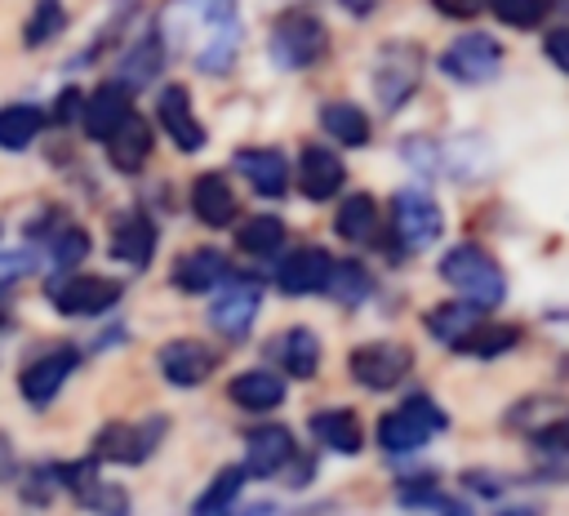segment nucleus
<instances>
[{
    "label": "nucleus",
    "instance_id": "1",
    "mask_svg": "<svg viewBox=\"0 0 569 516\" xmlns=\"http://www.w3.org/2000/svg\"><path fill=\"white\" fill-rule=\"evenodd\" d=\"M440 276H445V285L458 289V298H467L476 307H498L507 298V276L480 245H453L440 258Z\"/></svg>",
    "mask_w": 569,
    "mask_h": 516
},
{
    "label": "nucleus",
    "instance_id": "2",
    "mask_svg": "<svg viewBox=\"0 0 569 516\" xmlns=\"http://www.w3.org/2000/svg\"><path fill=\"white\" fill-rule=\"evenodd\" d=\"M445 409L431 400V396H405L391 414H382L378 418V445L387 449V454H409V449H418V445H427L436 431H445Z\"/></svg>",
    "mask_w": 569,
    "mask_h": 516
},
{
    "label": "nucleus",
    "instance_id": "3",
    "mask_svg": "<svg viewBox=\"0 0 569 516\" xmlns=\"http://www.w3.org/2000/svg\"><path fill=\"white\" fill-rule=\"evenodd\" d=\"M267 49H271V62L276 67L302 71V67H311L325 53V22L311 9H289V13H280L271 22Z\"/></svg>",
    "mask_w": 569,
    "mask_h": 516
},
{
    "label": "nucleus",
    "instance_id": "4",
    "mask_svg": "<svg viewBox=\"0 0 569 516\" xmlns=\"http://www.w3.org/2000/svg\"><path fill=\"white\" fill-rule=\"evenodd\" d=\"M391 231H396V240H400L405 249H427V245L440 240L445 214H440V205H436L422 187H405V191H396V200H391Z\"/></svg>",
    "mask_w": 569,
    "mask_h": 516
},
{
    "label": "nucleus",
    "instance_id": "5",
    "mask_svg": "<svg viewBox=\"0 0 569 516\" xmlns=\"http://www.w3.org/2000/svg\"><path fill=\"white\" fill-rule=\"evenodd\" d=\"M502 67V44L485 31H471V36H458L445 53H440V71L458 85H485L493 71Z\"/></svg>",
    "mask_w": 569,
    "mask_h": 516
},
{
    "label": "nucleus",
    "instance_id": "6",
    "mask_svg": "<svg viewBox=\"0 0 569 516\" xmlns=\"http://www.w3.org/2000/svg\"><path fill=\"white\" fill-rule=\"evenodd\" d=\"M409 365H413V356H409L405 343H360V347H351V356H347L351 378H356L360 387H369V391L396 387V383L409 374Z\"/></svg>",
    "mask_w": 569,
    "mask_h": 516
},
{
    "label": "nucleus",
    "instance_id": "7",
    "mask_svg": "<svg viewBox=\"0 0 569 516\" xmlns=\"http://www.w3.org/2000/svg\"><path fill=\"white\" fill-rule=\"evenodd\" d=\"M418 76H422V53L405 40L387 44L373 62V89H378V102L387 111H396L413 89H418Z\"/></svg>",
    "mask_w": 569,
    "mask_h": 516
},
{
    "label": "nucleus",
    "instance_id": "8",
    "mask_svg": "<svg viewBox=\"0 0 569 516\" xmlns=\"http://www.w3.org/2000/svg\"><path fill=\"white\" fill-rule=\"evenodd\" d=\"M164 418H147V423H107L93 436V454L107 463H142L156 445H160Z\"/></svg>",
    "mask_w": 569,
    "mask_h": 516
},
{
    "label": "nucleus",
    "instance_id": "9",
    "mask_svg": "<svg viewBox=\"0 0 569 516\" xmlns=\"http://www.w3.org/2000/svg\"><path fill=\"white\" fill-rule=\"evenodd\" d=\"M80 365V351L76 347H53V351H44V356H36L22 374H18V391H22V400L27 405H49L58 391H62V383L71 378V369Z\"/></svg>",
    "mask_w": 569,
    "mask_h": 516
},
{
    "label": "nucleus",
    "instance_id": "10",
    "mask_svg": "<svg viewBox=\"0 0 569 516\" xmlns=\"http://www.w3.org/2000/svg\"><path fill=\"white\" fill-rule=\"evenodd\" d=\"M120 298V285L107 276H67L49 289V302L62 316H98Z\"/></svg>",
    "mask_w": 569,
    "mask_h": 516
},
{
    "label": "nucleus",
    "instance_id": "11",
    "mask_svg": "<svg viewBox=\"0 0 569 516\" xmlns=\"http://www.w3.org/2000/svg\"><path fill=\"white\" fill-rule=\"evenodd\" d=\"M84 133L89 138H98V142H107L129 116H133V102H129V85L124 80H107V85H98L89 98H84Z\"/></svg>",
    "mask_w": 569,
    "mask_h": 516
},
{
    "label": "nucleus",
    "instance_id": "12",
    "mask_svg": "<svg viewBox=\"0 0 569 516\" xmlns=\"http://www.w3.org/2000/svg\"><path fill=\"white\" fill-rule=\"evenodd\" d=\"M156 116H160V129L169 133V142H173L178 151H200V147H204V125L196 120V111H191V93H187L182 85L160 89V98H156Z\"/></svg>",
    "mask_w": 569,
    "mask_h": 516
},
{
    "label": "nucleus",
    "instance_id": "13",
    "mask_svg": "<svg viewBox=\"0 0 569 516\" xmlns=\"http://www.w3.org/2000/svg\"><path fill=\"white\" fill-rule=\"evenodd\" d=\"M156 365H160L164 383H173V387H196V383H204V378L213 374V351H209L204 343H196V338H173V343L160 347Z\"/></svg>",
    "mask_w": 569,
    "mask_h": 516
},
{
    "label": "nucleus",
    "instance_id": "14",
    "mask_svg": "<svg viewBox=\"0 0 569 516\" xmlns=\"http://www.w3.org/2000/svg\"><path fill=\"white\" fill-rule=\"evenodd\" d=\"M333 267H338V262H333L325 249L307 245V249H298V254H289V258L280 262V271H276V285H280L284 294L302 298V294L329 289V276H333Z\"/></svg>",
    "mask_w": 569,
    "mask_h": 516
},
{
    "label": "nucleus",
    "instance_id": "15",
    "mask_svg": "<svg viewBox=\"0 0 569 516\" xmlns=\"http://www.w3.org/2000/svg\"><path fill=\"white\" fill-rule=\"evenodd\" d=\"M258 307H262L258 285H227V289H218V294H213L209 320H213V329H222L227 338H240V334H249V325H253Z\"/></svg>",
    "mask_w": 569,
    "mask_h": 516
},
{
    "label": "nucleus",
    "instance_id": "16",
    "mask_svg": "<svg viewBox=\"0 0 569 516\" xmlns=\"http://www.w3.org/2000/svg\"><path fill=\"white\" fill-rule=\"evenodd\" d=\"M236 165H240V173L249 178V187L258 196L276 200V196L289 191V160L276 147H244V151H236Z\"/></svg>",
    "mask_w": 569,
    "mask_h": 516
},
{
    "label": "nucleus",
    "instance_id": "17",
    "mask_svg": "<svg viewBox=\"0 0 569 516\" xmlns=\"http://www.w3.org/2000/svg\"><path fill=\"white\" fill-rule=\"evenodd\" d=\"M289 458H293V436L284 427H258V431H249V440H244V472L249 476L267 480Z\"/></svg>",
    "mask_w": 569,
    "mask_h": 516
},
{
    "label": "nucleus",
    "instance_id": "18",
    "mask_svg": "<svg viewBox=\"0 0 569 516\" xmlns=\"http://www.w3.org/2000/svg\"><path fill=\"white\" fill-rule=\"evenodd\" d=\"M191 214L204 222V227H227L236 222L240 205H236V191L227 187L222 173H200L196 187H191Z\"/></svg>",
    "mask_w": 569,
    "mask_h": 516
},
{
    "label": "nucleus",
    "instance_id": "19",
    "mask_svg": "<svg viewBox=\"0 0 569 516\" xmlns=\"http://www.w3.org/2000/svg\"><path fill=\"white\" fill-rule=\"evenodd\" d=\"M298 182H302V191H307L311 200H329V196H338V187L347 182V169H342L338 151H329V147H307V151H302V165H298Z\"/></svg>",
    "mask_w": 569,
    "mask_h": 516
},
{
    "label": "nucleus",
    "instance_id": "20",
    "mask_svg": "<svg viewBox=\"0 0 569 516\" xmlns=\"http://www.w3.org/2000/svg\"><path fill=\"white\" fill-rule=\"evenodd\" d=\"M156 240H160V231H156V222H151L147 214H124V218L116 222L111 254H116L120 262H129V267H147L151 254H156Z\"/></svg>",
    "mask_w": 569,
    "mask_h": 516
},
{
    "label": "nucleus",
    "instance_id": "21",
    "mask_svg": "<svg viewBox=\"0 0 569 516\" xmlns=\"http://www.w3.org/2000/svg\"><path fill=\"white\" fill-rule=\"evenodd\" d=\"M107 156H111V165L120 173H138L147 165V156H151V129H147V120L138 111L107 138Z\"/></svg>",
    "mask_w": 569,
    "mask_h": 516
},
{
    "label": "nucleus",
    "instance_id": "22",
    "mask_svg": "<svg viewBox=\"0 0 569 516\" xmlns=\"http://www.w3.org/2000/svg\"><path fill=\"white\" fill-rule=\"evenodd\" d=\"M480 311H485V307H476V302H467V298H453V302H440V307L427 311V329H431L440 343L462 347V343L480 329Z\"/></svg>",
    "mask_w": 569,
    "mask_h": 516
},
{
    "label": "nucleus",
    "instance_id": "23",
    "mask_svg": "<svg viewBox=\"0 0 569 516\" xmlns=\"http://www.w3.org/2000/svg\"><path fill=\"white\" fill-rule=\"evenodd\" d=\"M227 396L240 405V409H253V414H267L284 400V383L271 374V369H244L227 383Z\"/></svg>",
    "mask_w": 569,
    "mask_h": 516
},
{
    "label": "nucleus",
    "instance_id": "24",
    "mask_svg": "<svg viewBox=\"0 0 569 516\" xmlns=\"http://www.w3.org/2000/svg\"><path fill=\"white\" fill-rule=\"evenodd\" d=\"M227 276V258L218 249H191L187 258H178L173 267V285L182 294H209L218 280Z\"/></svg>",
    "mask_w": 569,
    "mask_h": 516
},
{
    "label": "nucleus",
    "instance_id": "25",
    "mask_svg": "<svg viewBox=\"0 0 569 516\" xmlns=\"http://www.w3.org/2000/svg\"><path fill=\"white\" fill-rule=\"evenodd\" d=\"M333 231L342 240H351V245H369L378 236V205H373V196H365V191L347 196L338 205V214H333Z\"/></svg>",
    "mask_w": 569,
    "mask_h": 516
},
{
    "label": "nucleus",
    "instance_id": "26",
    "mask_svg": "<svg viewBox=\"0 0 569 516\" xmlns=\"http://www.w3.org/2000/svg\"><path fill=\"white\" fill-rule=\"evenodd\" d=\"M320 125L329 138H338L342 147H365L369 142V116L356 102H325L320 107Z\"/></svg>",
    "mask_w": 569,
    "mask_h": 516
},
{
    "label": "nucleus",
    "instance_id": "27",
    "mask_svg": "<svg viewBox=\"0 0 569 516\" xmlns=\"http://www.w3.org/2000/svg\"><path fill=\"white\" fill-rule=\"evenodd\" d=\"M311 431L329 445V449H338V454H356L360 449V418L351 414V409H320V414H311Z\"/></svg>",
    "mask_w": 569,
    "mask_h": 516
},
{
    "label": "nucleus",
    "instance_id": "28",
    "mask_svg": "<svg viewBox=\"0 0 569 516\" xmlns=\"http://www.w3.org/2000/svg\"><path fill=\"white\" fill-rule=\"evenodd\" d=\"M276 351H280V365H284L293 378H311L316 365H320V343H316V334H311L307 325H293V329L276 343Z\"/></svg>",
    "mask_w": 569,
    "mask_h": 516
},
{
    "label": "nucleus",
    "instance_id": "29",
    "mask_svg": "<svg viewBox=\"0 0 569 516\" xmlns=\"http://www.w3.org/2000/svg\"><path fill=\"white\" fill-rule=\"evenodd\" d=\"M40 125H44V111H40V107H31V102L4 107V111H0V147H4V151H22V147L40 133Z\"/></svg>",
    "mask_w": 569,
    "mask_h": 516
},
{
    "label": "nucleus",
    "instance_id": "30",
    "mask_svg": "<svg viewBox=\"0 0 569 516\" xmlns=\"http://www.w3.org/2000/svg\"><path fill=\"white\" fill-rule=\"evenodd\" d=\"M244 467H222L209 485H204V494L196 498V516H218V512H227V507H236V498H240V489H244Z\"/></svg>",
    "mask_w": 569,
    "mask_h": 516
},
{
    "label": "nucleus",
    "instance_id": "31",
    "mask_svg": "<svg viewBox=\"0 0 569 516\" xmlns=\"http://www.w3.org/2000/svg\"><path fill=\"white\" fill-rule=\"evenodd\" d=\"M236 53H240V27H236V22H227V27H218V31H209V36H204V49L196 53V67H200V71H213V76H222V71H231Z\"/></svg>",
    "mask_w": 569,
    "mask_h": 516
},
{
    "label": "nucleus",
    "instance_id": "32",
    "mask_svg": "<svg viewBox=\"0 0 569 516\" xmlns=\"http://www.w3.org/2000/svg\"><path fill=\"white\" fill-rule=\"evenodd\" d=\"M236 245H240L244 254H253V258H267V254H276V249L284 245V222L271 218V214H258V218H249V222L236 231Z\"/></svg>",
    "mask_w": 569,
    "mask_h": 516
},
{
    "label": "nucleus",
    "instance_id": "33",
    "mask_svg": "<svg viewBox=\"0 0 569 516\" xmlns=\"http://www.w3.org/2000/svg\"><path fill=\"white\" fill-rule=\"evenodd\" d=\"M160 62H164V49H160V36H147V40H138V49L120 62V76L116 80H124L129 89L133 85H147L156 71H160Z\"/></svg>",
    "mask_w": 569,
    "mask_h": 516
},
{
    "label": "nucleus",
    "instance_id": "34",
    "mask_svg": "<svg viewBox=\"0 0 569 516\" xmlns=\"http://www.w3.org/2000/svg\"><path fill=\"white\" fill-rule=\"evenodd\" d=\"M329 294H333L338 302H365V294H369V271H365L360 262H338L333 276H329Z\"/></svg>",
    "mask_w": 569,
    "mask_h": 516
},
{
    "label": "nucleus",
    "instance_id": "35",
    "mask_svg": "<svg viewBox=\"0 0 569 516\" xmlns=\"http://www.w3.org/2000/svg\"><path fill=\"white\" fill-rule=\"evenodd\" d=\"M62 22H67L62 0H40V4H36V13H31V18H27V27H22V40H27V44H44L49 36H58V31H62Z\"/></svg>",
    "mask_w": 569,
    "mask_h": 516
},
{
    "label": "nucleus",
    "instance_id": "36",
    "mask_svg": "<svg viewBox=\"0 0 569 516\" xmlns=\"http://www.w3.org/2000/svg\"><path fill=\"white\" fill-rule=\"evenodd\" d=\"M89 254V236L80 231V227H58L53 231V240H49V258H53V267H76L80 258Z\"/></svg>",
    "mask_w": 569,
    "mask_h": 516
},
{
    "label": "nucleus",
    "instance_id": "37",
    "mask_svg": "<svg viewBox=\"0 0 569 516\" xmlns=\"http://www.w3.org/2000/svg\"><path fill=\"white\" fill-rule=\"evenodd\" d=\"M516 329L511 325H480L467 343H462V351H471V356H498V351H507V347H516Z\"/></svg>",
    "mask_w": 569,
    "mask_h": 516
},
{
    "label": "nucleus",
    "instance_id": "38",
    "mask_svg": "<svg viewBox=\"0 0 569 516\" xmlns=\"http://www.w3.org/2000/svg\"><path fill=\"white\" fill-rule=\"evenodd\" d=\"M489 9L498 13V22L507 27H533L547 13V0H489Z\"/></svg>",
    "mask_w": 569,
    "mask_h": 516
},
{
    "label": "nucleus",
    "instance_id": "39",
    "mask_svg": "<svg viewBox=\"0 0 569 516\" xmlns=\"http://www.w3.org/2000/svg\"><path fill=\"white\" fill-rule=\"evenodd\" d=\"M547 58H551L560 71H569V27H556V31L547 36Z\"/></svg>",
    "mask_w": 569,
    "mask_h": 516
},
{
    "label": "nucleus",
    "instance_id": "40",
    "mask_svg": "<svg viewBox=\"0 0 569 516\" xmlns=\"http://www.w3.org/2000/svg\"><path fill=\"white\" fill-rule=\"evenodd\" d=\"M431 9H440L445 18H476L485 0H431Z\"/></svg>",
    "mask_w": 569,
    "mask_h": 516
},
{
    "label": "nucleus",
    "instance_id": "41",
    "mask_svg": "<svg viewBox=\"0 0 569 516\" xmlns=\"http://www.w3.org/2000/svg\"><path fill=\"white\" fill-rule=\"evenodd\" d=\"M218 516H271V503H249V507H227Z\"/></svg>",
    "mask_w": 569,
    "mask_h": 516
},
{
    "label": "nucleus",
    "instance_id": "42",
    "mask_svg": "<svg viewBox=\"0 0 569 516\" xmlns=\"http://www.w3.org/2000/svg\"><path fill=\"white\" fill-rule=\"evenodd\" d=\"M76 107H80V93H76V89H67V93L58 98V120H67Z\"/></svg>",
    "mask_w": 569,
    "mask_h": 516
},
{
    "label": "nucleus",
    "instance_id": "43",
    "mask_svg": "<svg viewBox=\"0 0 569 516\" xmlns=\"http://www.w3.org/2000/svg\"><path fill=\"white\" fill-rule=\"evenodd\" d=\"M347 13H356V18H365V13H373L378 9V0H338Z\"/></svg>",
    "mask_w": 569,
    "mask_h": 516
},
{
    "label": "nucleus",
    "instance_id": "44",
    "mask_svg": "<svg viewBox=\"0 0 569 516\" xmlns=\"http://www.w3.org/2000/svg\"><path fill=\"white\" fill-rule=\"evenodd\" d=\"M560 431H565V427H560ZM560 431H551V436H542V440H547V445H551V440H560V445H565V463H569V440H565Z\"/></svg>",
    "mask_w": 569,
    "mask_h": 516
}]
</instances>
